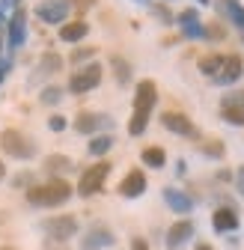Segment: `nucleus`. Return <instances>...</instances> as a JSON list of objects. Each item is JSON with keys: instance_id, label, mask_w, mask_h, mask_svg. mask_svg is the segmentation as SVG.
Returning <instances> with one entry per match:
<instances>
[{"instance_id": "nucleus-22", "label": "nucleus", "mask_w": 244, "mask_h": 250, "mask_svg": "<svg viewBox=\"0 0 244 250\" xmlns=\"http://www.w3.org/2000/svg\"><path fill=\"white\" fill-rule=\"evenodd\" d=\"M60 69H63V57H60V54L48 51V54L39 57V75H57Z\"/></svg>"}, {"instance_id": "nucleus-13", "label": "nucleus", "mask_w": 244, "mask_h": 250, "mask_svg": "<svg viewBox=\"0 0 244 250\" xmlns=\"http://www.w3.org/2000/svg\"><path fill=\"white\" fill-rule=\"evenodd\" d=\"M194 238V221H176L170 229H167V250H182L188 241Z\"/></svg>"}, {"instance_id": "nucleus-20", "label": "nucleus", "mask_w": 244, "mask_h": 250, "mask_svg": "<svg viewBox=\"0 0 244 250\" xmlns=\"http://www.w3.org/2000/svg\"><path fill=\"white\" fill-rule=\"evenodd\" d=\"M110 69H113V75H116V83H119V86H128V83H131V62H128L125 57L113 54V57H110Z\"/></svg>"}, {"instance_id": "nucleus-32", "label": "nucleus", "mask_w": 244, "mask_h": 250, "mask_svg": "<svg viewBox=\"0 0 244 250\" xmlns=\"http://www.w3.org/2000/svg\"><path fill=\"white\" fill-rule=\"evenodd\" d=\"M96 54V48H78L75 54H72V62H83V60H89Z\"/></svg>"}, {"instance_id": "nucleus-11", "label": "nucleus", "mask_w": 244, "mask_h": 250, "mask_svg": "<svg viewBox=\"0 0 244 250\" xmlns=\"http://www.w3.org/2000/svg\"><path fill=\"white\" fill-rule=\"evenodd\" d=\"M241 75H244V60H241L238 54H226V57H224L221 72L211 78V81H215L218 86H229V83H235Z\"/></svg>"}, {"instance_id": "nucleus-15", "label": "nucleus", "mask_w": 244, "mask_h": 250, "mask_svg": "<svg viewBox=\"0 0 244 250\" xmlns=\"http://www.w3.org/2000/svg\"><path fill=\"white\" fill-rule=\"evenodd\" d=\"M211 227H215V232H235L238 229V211L232 206L215 208V214H211Z\"/></svg>"}, {"instance_id": "nucleus-16", "label": "nucleus", "mask_w": 244, "mask_h": 250, "mask_svg": "<svg viewBox=\"0 0 244 250\" xmlns=\"http://www.w3.org/2000/svg\"><path fill=\"white\" fill-rule=\"evenodd\" d=\"M179 27H182V33H185L188 39H205V27L200 24L197 9H185V12H179Z\"/></svg>"}, {"instance_id": "nucleus-3", "label": "nucleus", "mask_w": 244, "mask_h": 250, "mask_svg": "<svg viewBox=\"0 0 244 250\" xmlns=\"http://www.w3.org/2000/svg\"><path fill=\"white\" fill-rule=\"evenodd\" d=\"M0 149H3L6 155H12V158H18V161H30L36 155V143L30 140L24 131H18V128L0 131Z\"/></svg>"}, {"instance_id": "nucleus-26", "label": "nucleus", "mask_w": 244, "mask_h": 250, "mask_svg": "<svg viewBox=\"0 0 244 250\" xmlns=\"http://www.w3.org/2000/svg\"><path fill=\"white\" fill-rule=\"evenodd\" d=\"M221 107H224V110H241V113H244V89L224 96V99H221Z\"/></svg>"}, {"instance_id": "nucleus-43", "label": "nucleus", "mask_w": 244, "mask_h": 250, "mask_svg": "<svg viewBox=\"0 0 244 250\" xmlns=\"http://www.w3.org/2000/svg\"><path fill=\"white\" fill-rule=\"evenodd\" d=\"M0 24H3V15H0Z\"/></svg>"}, {"instance_id": "nucleus-10", "label": "nucleus", "mask_w": 244, "mask_h": 250, "mask_svg": "<svg viewBox=\"0 0 244 250\" xmlns=\"http://www.w3.org/2000/svg\"><path fill=\"white\" fill-rule=\"evenodd\" d=\"M102 128H113V119H110L107 113L83 110V113H78V119H75V131H78V134H96V131H102Z\"/></svg>"}, {"instance_id": "nucleus-31", "label": "nucleus", "mask_w": 244, "mask_h": 250, "mask_svg": "<svg viewBox=\"0 0 244 250\" xmlns=\"http://www.w3.org/2000/svg\"><path fill=\"white\" fill-rule=\"evenodd\" d=\"M152 15H158L164 24H173V12H170L167 6H152Z\"/></svg>"}, {"instance_id": "nucleus-29", "label": "nucleus", "mask_w": 244, "mask_h": 250, "mask_svg": "<svg viewBox=\"0 0 244 250\" xmlns=\"http://www.w3.org/2000/svg\"><path fill=\"white\" fill-rule=\"evenodd\" d=\"M221 116H224V122L235 125V128H241V125H244V113H241V110H224V107H221Z\"/></svg>"}, {"instance_id": "nucleus-19", "label": "nucleus", "mask_w": 244, "mask_h": 250, "mask_svg": "<svg viewBox=\"0 0 244 250\" xmlns=\"http://www.w3.org/2000/svg\"><path fill=\"white\" fill-rule=\"evenodd\" d=\"M86 33H89V24L83 18L81 21H69V24L60 27V39H63V42H81Z\"/></svg>"}, {"instance_id": "nucleus-7", "label": "nucleus", "mask_w": 244, "mask_h": 250, "mask_svg": "<svg viewBox=\"0 0 244 250\" xmlns=\"http://www.w3.org/2000/svg\"><path fill=\"white\" fill-rule=\"evenodd\" d=\"M113 241H116V235L110 232V227L93 224V227L83 232V238L78 241V247H81V250H104V247H110Z\"/></svg>"}, {"instance_id": "nucleus-42", "label": "nucleus", "mask_w": 244, "mask_h": 250, "mask_svg": "<svg viewBox=\"0 0 244 250\" xmlns=\"http://www.w3.org/2000/svg\"><path fill=\"white\" fill-rule=\"evenodd\" d=\"M0 250H15V247H0Z\"/></svg>"}, {"instance_id": "nucleus-30", "label": "nucleus", "mask_w": 244, "mask_h": 250, "mask_svg": "<svg viewBox=\"0 0 244 250\" xmlns=\"http://www.w3.org/2000/svg\"><path fill=\"white\" fill-rule=\"evenodd\" d=\"M66 125H69V122H66V116H60V113H54V116L48 119V128H51V131H63Z\"/></svg>"}, {"instance_id": "nucleus-21", "label": "nucleus", "mask_w": 244, "mask_h": 250, "mask_svg": "<svg viewBox=\"0 0 244 250\" xmlns=\"http://www.w3.org/2000/svg\"><path fill=\"white\" fill-rule=\"evenodd\" d=\"M48 173H54V176H60V173H72V158H69V155H48V158H45V164H42Z\"/></svg>"}, {"instance_id": "nucleus-33", "label": "nucleus", "mask_w": 244, "mask_h": 250, "mask_svg": "<svg viewBox=\"0 0 244 250\" xmlns=\"http://www.w3.org/2000/svg\"><path fill=\"white\" fill-rule=\"evenodd\" d=\"M30 182H33V173H18V176L12 179V185H15V188H27Z\"/></svg>"}, {"instance_id": "nucleus-2", "label": "nucleus", "mask_w": 244, "mask_h": 250, "mask_svg": "<svg viewBox=\"0 0 244 250\" xmlns=\"http://www.w3.org/2000/svg\"><path fill=\"white\" fill-rule=\"evenodd\" d=\"M72 194H75V188L66 179H51L45 185H30L27 188V203L39 206V208H57V206L69 203Z\"/></svg>"}, {"instance_id": "nucleus-17", "label": "nucleus", "mask_w": 244, "mask_h": 250, "mask_svg": "<svg viewBox=\"0 0 244 250\" xmlns=\"http://www.w3.org/2000/svg\"><path fill=\"white\" fill-rule=\"evenodd\" d=\"M164 203L176 211V214H188L194 208V200L185 194V191H179V188H164Z\"/></svg>"}, {"instance_id": "nucleus-1", "label": "nucleus", "mask_w": 244, "mask_h": 250, "mask_svg": "<svg viewBox=\"0 0 244 250\" xmlns=\"http://www.w3.org/2000/svg\"><path fill=\"white\" fill-rule=\"evenodd\" d=\"M155 102H158L155 81H140L137 92H134V113H131V122H128V134L131 137H140L146 131L149 116H152V110H155Z\"/></svg>"}, {"instance_id": "nucleus-9", "label": "nucleus", "mask_w": 244, "mask_h": 250, "mask_svg": "<svg viewBox=\"0 0 244 250\" xmlns=\"http://www.w3.org/2000/svg\"><path fill=\"white\" fill-rule=\"evenodd\" d=\"M161 125H164L167 131L179 134V137H200L197 125H194L185 113H179V110H164V113H161Z\"/></svg>"}, {"instance_id": "nucleus-14", "label": "nucleus", "mask_w": 244, "mask_h": 250, "mask_svg": "<svg viewBox=\"0 0 244 250\" xmlns=\"http://www.w3.org/2000/svg\"><path fill=\"white\" fill-rule=\"evenodd\" d=\"M9 48H21L24 42H27V12L18 6L15 12H12V18H9Z\"/></svg>"}, {"instance_id": "nucleus-25", "label": "nucleus", "mask_w": 244, "mask_h": 250, "mask_svg": "<svg viewBox=\"0 0 244 250\" xmlns=\"http://www.w3.org/2000/svg\"><path fill=\"white\" fill-rule=\"evenodd\" d=\"M113 149V137L110 134H96L89 140V155H107Z\"/></svg>"}, {"instance_id": "nucleus-5", "label": "nucleus", "mask_w": 244, "mask_h": 250, "mask_svg": "<svg viewBox=\"0 0 244 250\" xmlns=\"http://www.w3.org/2000/svg\"><path fill=\"white\" fill-rule=\"evenodd\" d=\"M102 66L99 62H86L83 69H78L72 78H69V92H75V96H83V92H89V89H96L99 83H102Z\"/></svg>"}, {"instance_id": "nucleus-35", "label": "nucleus", "mask_w": 244, "mask_h": 250, "mask_svg": "<svg viewBox=\"0 0 244 250\" xmlns=\"http://www.w3.org/2000/svg\"><path fill=\"white\" fill-rule=\"evenodd\" d=\"M131 250H149L146 238H134V241H131Z\"/></svg>"}, {"instance_id": "nucleus-8", "label": "nucleus", "mask_w": 244, "mask_h": 250, "mask_svg": "<svg viewBox=\"0 0 244 250\" xmlns=\"http://www.w3.org/2000/svg\"><path fill=\"white\" fill-rule=\"evenodd\" d=\"M69 12H72L69 0H45V3L36 6V18H42L45 24H60V27L66 24Z\"/></svg>"}, {"instance_id": "nucleus-37", "label": "nucleus", "mask_w": 244, "mask_h": 250, "mask_svg": "<svg viewBox=\"0 0 244 250\" xmlns=\"http://www.w3.org/2000/svg\"><path fill=\"white\" fill-rule=\"evenodd\" d=\"M6 69H9V62H0V81H3V75H6Z\"/></svg>"}, {"instance_id": "nucleus-36", "label": "nucleus", "mask_w": 244, "mask_h": 250, "mask_svg": "<svg viewBox=\"0 0 244 250\" xmlns=\"http://www.w3.org/2000/svg\"><path fill=\"white\" fill-rule=\"evenodd\" d=\"M0 6H3V9H18L21 0H0Z\"/></svg>"}, {"instance_id": "nucleus-40", "label": "nucleus", "mask_w": 244, "mask_h": 250, "mask_svg": "<svg viewBox=\"0 0 244 250\" xmlns=\"http://www.w3.org/2000/svg\"><path fill=\"white\" fill-rule=\"evenodd\" d=\"M197 3H203V6H208V3H211V0H197Z\"/></svg>"}, {"instance_id": "nucleus-6", "label": "nucleus", "mask_w": 244, "mask_h": 250, "mask_svg": "<svg viewBox=\"0 0 244 250\" xmlns=\"http://www.w3.org/2000/svg\"><path fill=\"white\" fill-rule=\"evenodd\" d=\"M45 235L54 238V241H69L78 235V217L75 214H57V217H48L42 224Z\"/></svg>"}, {"instance_id": "nucleus-24", "label": "nucleus", "mask_w": 244, "mask_h": 250, "mask_svg": "<svg viewBox=\"0 0 244 250\" xmlns=\"http://www.w3.org/2000/svg\"><path fill=\"white\" fill-rule=\"evenodd\" d=\"M143 164L146 167H155V170H161L164 164H167V152L161 149V146H149V149H143Z\"/></svg>"}, {"instance_id": "nucleus-39", "label": "nucleus", "mask_w": 244, "mask_h": 250, "mask_svg": "<svg viewBox=\"0 0 244 250\" xmlns=\"http://www.w3.org/2000/svg\"><path fill=\"white\" fill-rule=\"evenodd\" d=\"M197 250H211V244H197Z\"/></svg>"}, {"instance_id": "nucleus-34", "label": "nucleus", "mask_w": 244, "mask_h": 250, "mask_svg": "<svg viewBox=\"0 0 244 250\" xmlns=\"http://www.w3.org/2000/svg\"><path fill=\"white\" fill-rule=\"evenodd\" d=\"M235 188H238V194L244 197V167H238V173H235Z\"/></svg>"}, {"instance_id": "nucleus-12", "label": "nucleus", "mask_w": 244, "mask_h": 250, "mask_svg": "<svg viewBox=\"0 0 244 250\" xmlns=\"http://www.w3.org/2000/svg\"><path fill=\"white\" fill-rule=\"evenodd\" d=\"M116 191H119V197H125V200L143 197V191H146V173H143V170H128L125 179L119 182Z\"/></svg>"}, {"instance_id": "nucleus-41", "label": "nucleus", "mask_w": 244, "mask_h": 250, "mask_svg": "<svg viewBox=\"0 0 244 250\" xmlns=\"http://www.w3.org/2000/svg\"><path fill=\"white\" fill-rule=\"evenodd\" d=\"M134 3H149V0H134Z\"/></svg>"}, {"instance_id": "nucleus-4", "label": "nucleus", "mask_w": 244, "mask_h": 250, "mask_svg": "<svg viewBox=\"0 0 244 250\" xmlns=\"http://www.w3.org/2000/svg\"><path fill=\"white\" fill-rule=\"evenodd\" d=\"M110 176V161H99V164H93V167H86L83 173H81V179H78V194L81 197H93V194H99L102 188H104V179Z\"/></svg>"}, {"instance_id": "nucleus-23", "label": "nucleus", "mask_w": 244, "mask_h": 250, "mask_svg": "<svg viewBox=\"0 0 244 250\" xmlns=\"http://www.w3.org/2000/svg\"><path fill=\"white\" fill-rule=\"evenodd\" d=\"M221 66H224V54H205V57H200V72L205 78H215L221 72Z\"/></svg>"}, {"instance_id": "nucleus-28", "label": "nucleus", "mask_w": 244, "mask_h": 250, "mask_svg": "<svg viewBox=\"0 0 244 250\" xmlns=\"http://www.w3.org/2000/svg\"><path fill=\"white\" fill-rule=\"evenodd\" d=\"M200 152L211 155V158H221V155H224V146H221V140H205V143H200Z\"/></svg>"}, {"instance_id": "nucleus-18", "label": "nucleus", "mask_w": 244, "mask_h": 250, "mask_svg": "<svg viewBox=\"0 0 244 250\" xmlns=\"http://www.w3.org/2000/svg\"><path fill=\"white\" fill-rule=\"evenodd\" d=\"M218 9H221V15L229 24H235L238 30H244V6L238 3V0H218Z\"/></svg>"}, {"instance_id": "nucleus-38", "label": "nucleus", "mask_w": 244, "mask_h": 250, "mask_svg": "<svg viewBox=\"0 0 244 250\" xmlns=\"http://www.w3.org/2000/svg\"><path fill=\"white\" fill-rule=\"evenodd\" d=\"M6 179V167H3V161H0V182Z\"/></svg>"}, {"instance_id": "nucleus-27", "label": "nucleus", "mask_w": 244, "mask_h": 250, "mask_svg": "<svg viewBox=\"0 0 244 250\" xmlns=\"http://www.w3.org/2000/svg\"><path fill=\"white\" fill-rule=\"evenodd\" d=\"M39 102L42 104H60V102H63V86H45Z\"/></svg>"}]
</instances>
